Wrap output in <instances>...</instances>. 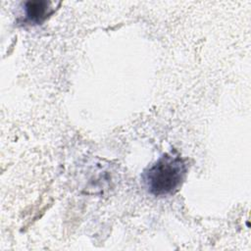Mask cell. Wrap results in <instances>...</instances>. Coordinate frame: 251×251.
<instances>
[{"label":"cell","mask_w":251,"mask_h":251,"mask_svg":"<svg viewBox=\"0 0 251 251\" xmlns=\"http://www.w3.org/2000/svg\"><path fill=\"white\" fill-rule=\"evenodd\" d=\"M186 171V165L179 156L164 154L144 171V183L155 196L170 195L181 185Z\"/></svg>","instance_id":"obj_1"},{"label":"cell","mask_w":251,"mask_h":251,"mask_svg":"<svg viewBox=\"0 0 251 251\" xmlns=\"http://www.w3.org/2000/svg\"><path fill=\"white\" fill-rule=\"evenodd\" d=\"M51 2L47 1H27L24 5L25 22L30 25H39L43 23L53 12L54 8Z\"/></svg>","instance_id":"obj_2"}]
</instances>
